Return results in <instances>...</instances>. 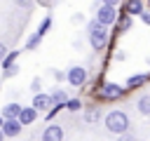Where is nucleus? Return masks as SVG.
<instances>
[{
  "label": "nucleus",
  "instance_id": "a211bd4d",
  "mask_svg": "<svg viewBox=\"0 0 150 141\" xmlns=\"http://www.w3.org/2000/svg\"><path fill=\"white\" fill-rule=\"evenodd\" d=\"M66 103H68V108H70V110H80V106H82L77 99H73V101H66Z\"/></svg>",
  "mask_w": 150,
  "mask_h": 141
},
{
  "label": "nucleus",
  "instance_id": "a878e982",
  "mask_svg": "<svg viewBox=\"0 0 150 141\" xmlns=\"http://www.w3.org/2000/svg\"><path fill=\"white\" fill-rule=\"evenodd\" d=\"M0 141H2V132H0Z\"/></svg>",
  "mask_w": 150,
  "mask_h": 141
},
{
  "label": "nucleus",
  "instance_id": "9d476101",
  "mask_svg": "<svg viewBox=\"0 0 150 141\" xmlns=\"http://www.w3.org/2000/svg\"><path fill=\"white\" fill-rule=\"evenodd\" d=\"M35 118H38V113H35L33 108H21V113H19L16 120H19V125H30Z\"/></svg>",
  "mask_w": 150,
  "mask_h": 141
},
{
  "label": "nucleus",
  "instance_id": "39448f33",
  "mask_svg": "<svg viewBox=\"0 0 150 141\" xmlns=\"http://www.w3.org/2000/svg\"><path fill=\"white\" fill-rule=\"evenodd\" d=\"M101 96H103V99H120V96H122V87L115 85V82H105V85L101 87Z\"/></svg>",
  "mask_w": 150,
  "mask_h": 141
},
{
  "label": "nucleus",
  "instance_id": "f8f14e48",
  "mask_svg": "<svg viewBox=\"0 0 150 141\" xmlns=\"http://www.w3.org/2000/svg\"><path fill=\"white\" fill-rule=\"evenodd\" d=\"M145 80H148V75H131V78L127 80V87H129V89H134V87H141Z\"/></svg>",
  "mask_w": 150,
  "mask_h": 141
},
{
  "label": "nucleus",
  "instance_id": "b1692460",
  "mask_svg": "<svg viewBox=\"0 0 150 141\" xmlns=\"http://www.w3.org/2000/svg\"><path fill=\"white\" fill-rule=\"evenodd\" d=\"M120 141H134V136H129V134H122V136H120Z\"/></svg>",
  "mask_w": 150,
  "mask_h": 141
},
{
  "label": "nucleus",
  "instance_id": "dca6fc26",
  "mask_svg": "<svg viewBox=\"0 0 150 141\" xmlns=\"http://www.w3.org/2000/svg\"><path fill=\"white\" fill-rule=\"evenodd\" d=\"M96 118H98V113H96V110H89V113H84V120H87V122H96Z\"/></svg>",
  "mask_w": 150,
  "mask_h": 141
},
{
  "label": "nucleus",
  "instance_id": "423d86ee",
  "mask_svg": "<svg viewBox=\"0 0 150 141\" xmlns=\"http://www.w3.org/2000/svg\"><path fill=\"white\" fill-rule=\"evenodd\" d=\"M0 132H2V136H19L21 125H19V120H5L2 127H0Z\"/></svg>",
  "mask_w": 150,
  "mask_h": 141
},
{
  "label": "nucleus",
  "instance_id": "2eb2a0df",
  "mask_svg": "<svg viewBox=\"0 0 150 141\" xmlns=\"http://www.w3.org/2000/svg\"><path fill=\"white\" fill-rule=\"evenodd\" d=\"M16 54H19V52H7V56L2 59V66H5V68H9V66L14 63V59H16Z\"/></svg>",
  "mask_w": 150,
  "mask_h": 141
},
{
  "label": "nucleus",
  "instance_id": "ddd939ff",
  "mask_svg": "<svg viewBox=\"0 0 150 141\" xmlns=\"http://www.w3.org/2000/svg\"><path fill=\"white\" fill-rule=\"evenodd\" d=\"M138 110L143 115H150V96H141L138 99Z\"/></svg>",
  "mask_w": 150,
  "mask_h": 141
},
{
  "label": "nucleus",
  "instance_id": "4468645a",
  "mask_svg": "<svg viewBox=\"0 0 150 141\" xmlns=\"http://www.w3.org/2000/svg\"><path fill=\"white\" fill-rule=\"evenodd\" d=\"M127 12L129 14H141L143 12V2H129L127 5Z\"/></svg>",
  "mask_w": 150,
  "mask_h": 141
},
{
  "label": "nucleus",
  "instance_id": "aec40b11",
  "mask_svg": "<svg viewBox=\"0 0 150 141\" xmlns=\"http://www.w3.org/2000/svg\"><path fill=\"white\" fill-rule=\"evenodd\" d=\"M129 24H131V16H127V19H122V24H120V28L124 31V28H129Z\"/></svg>",
  "mask_w": 150,
  "mask_h": 141
},
{
  "label": "nucleus",
  "instance_id": "f03ea898",
  "mask_svg": "<svg viewBox=\"0 0 150 141\" xmlns=\"http://www.w3.org/2000/svg\"><path fill=\"white\" fill-rule=\"evenodd\" d=\"M117 19V12H115V5L112 2H105V5H101L98 7V12H96V24L98 26H110L112 21Z\"/></svg>",
  "mask_w": 150,
  "mask_h": 141
},
{
  "label": "nucleus",
  "instance_id": "412c9836",
  "mask_svg": "<svg viewBox=\"0 0 150 141\" xmlns=\"http://www.w3.org/2000/svg\"><path fill=\"white\" fill-rule=\"evenodd\" d=\"M14 73H16V66H9V68H5V75H7V78H9V75H14Z\"/></svg>",
  "mask_w": 150,
  "mask_h": 141
},
{
  "label": "nucleus",
  "instance_id": "20e7f679",
  "mask_svg": "<svg viewBox=\"0 0 150 141\" xmlns=\"http://www.w3.org/2000/svg\"><path fill=\"white\" fill-rule=\"evenodd\" d=\"M68 82L70 85H75V87H80V85H84V80H87V70L82 68V66H73L70 70H68Z\"/></svg>",
  "mask_w": 150,
  "mask_h": 141
},
{
  "label": "nucleus",
  "instance_id": "4be33fe9",
  "mask_svg": "<svg viewBox=\"0 0 150 141\" xmlns=\"http://www.w3.org/2000/svg\"><path fill=\"white\" fill-rule=\"evenodd\" d=\"M5 56H7V47H5V45H2V42H0V61H2V59H5Z\"/></svg>",
  "mask_w": 150,
  "mask_h": 141
},
{
  "label": "nucleus",
  "instance_id": "6e6552de",
  "mask_svg": "<svg viewBox=\"0 0 150 141\" xmlns=\"http://www.w3.org/2000/svg\"><path fill=\"white\" fill-rule=\"evenodd\" d=\"M49 106H52V103H49V96H47V94H35V96H33V106H30V108H33L35 113H38V110H47Z\"/></svg>",
  "mask_w": 150,
  "mask_h": 141
},
{
  "label": "nucleus",
  "instance_id": "6ab92c4d",
  "mask_svg": "<svg viewBox=\"0 0 150 141\" xmlns=\"http://www.w3.org/2000/svg\"><path fill=\"white\" fill-rule=\"evenodd\" d=\"M47 28H49V19H45V21H42V26H40V31H38V35L42 38V33H45Z\"/></svg>",
  "mask_w": 150,
  "mask_h": 141
},
{
  "label": "nucleus",
  "instance_id": "1a4fd4ad",
  "mask_svg": "<svg viewBox=\"0 0 150 141\" xmlns=\"http://www.w3.org/2000/svg\"><path fill=\"white\" fill-rule=\"evenodd\" d=\"M19 113H21V106H19V103H7V106L2 108V118H5V120H16Z\"/></svg>",
  "mask_w": 150,
  "mask_h": 141
},
{
  "label": "nucleus",
  "instance_id": "9b49d317",
  "mask_svg": "<svg viewBox=\"0 0 150 141\" xmlns=\"http://www.w3.org/2000/svg\"><path fill=\"white\" fill-rule=\"evenodd\" d=\"M49 103L54 106V110H59L63 103H66V92H61V89H56L52 96H49Z\"/></svg>",
  "mask_w": 150,
  "mask_h": 141
},
{
  "label": "nucleus",
  "instance_id": "5701e85b",
  "mask_svg": "<svg viewBox=\"0 0 150 141\" xmlns=\"http://www.w3.org/2000/svg\"><path fill=\"white\" fill-rule=\"evenodd\" d=\"M141 16H143V21H145V24H150V12H141Z\"/></svg>",
  "mask_w": 150,
  "mask_h": 141
},
{
  "label": "nucleus",
  "instance_id": "7ed1b4c3",
  "mask_svg": "<svg viewBox=\"0 0 150 141\" xmlns=\"http://www.w3.org/2000/svg\"><path fill=\"white\" fill-rule=\"evenodd\" d=\"M89 28H91V47H94V49H103L105 42H108V31H105L103 26H98L96 21H94Z\"/></svg>",
  "mask_w": 150,
  "mask_h": 141
},
{
  "label": "nucleus",
  "instance_id": "f257e3e1",
  "mask_svg": "<svg viewBox=\"0 0 150 141\" xmlns=\"http://www.w3.org/2000/svg\"><path fill=\"white\" fill-rule=\"evenodd\" d=\"M105 127L112 132V134H127V129H129V118H127V113H122V110H112V113H108V118H105Z\"/></svg>",
  "mask_w": 150,
  "mask_h": 141
},
{
  "label": "nucleus",
  "instance_id": "393cba45",
  "mask_svg": "<svg viewBox=\"0 0 150 141\" xmlns=\"http://www.w3.org/2000/svg\"><path fill=\"white\" fill-rule=\"evenodd\" d=\"M2 122H5V120H2V118H0V127H2Z\"/></svg>",
  "mask_w": 150,
  "mask_h": 141
},
{
  "label": "nucleus",
  "instance_id": "0eeeda50",
  "mask_svg": "<svg viewBox=\"0 0 150 141\" xmlns=\"http://www.w3.org/2000/svg\"><path fill=\"white\" fill-rule=\"evenodd\" d=\"M42 141H63V129L59 125H49L42 134Z\"/></svg>",
  "mask_w": 150,
  "mask_h": 141
},
{
  "label": "nucleus",
  "instance_id": "f3484780",
  "mask_svg": "<svg viewBox=\"0 0 150 141\" xmlns=\"http://www.w3.org/2000/svg\"><path fill=\"white\" fill-rule=\"evenodd\" d=\"M38 42H40V35H38V33H35V35H33V38H30V40H28V45H26V47H28V49H33V47H35V45H38Z\"/></svg>",
  "mask_w": 150,
  "mask_h": 141
}]
</instances>
